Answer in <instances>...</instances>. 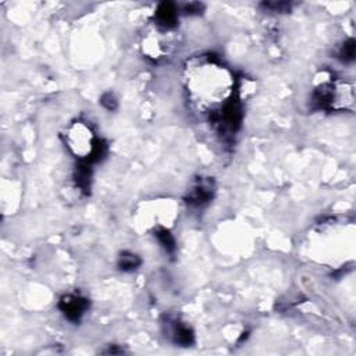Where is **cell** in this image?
Masks as SVG:
<instances>
[{
	"label": "cell",
	"instance_id": "cell-1",
	"mask_svg": "<svg viewBox=\"0 0 356 356\" xmlns=\"http://www.w3.org/2000/svg\"><path fill=\"white\" fill-rule=\"evenodd\" d=\"M88 306V303L85 299H82L81 297H74V295H68L65 297L61 303H60V308L70 320H79L81 316L85 313V309Z\"/></svg>",
	"mask_w": 356,
	"mask_h": 356
},
{
	"label": "cell",
	"instance_id": "cell-2",
	"mask_svg": "<svg viewBox=\"0 0 356 356\" xmlns=\"http://www.w3.org/2000/svg\"><path fill=\"white\" fill-rule=\"evenodd\" d=\"M156 18H157V24H160L164 28H171L175 25V20H177L175 9L170 3H163L157 9Z\"/></svg>",
	"mask_w": 356,
	"mask_h": 356
},
{
	"label": "cell",
	"instance_id": "cell-3",
	"mask_svg": "<svg viewBox=\"0 0 356 356\" xmlns=\"http://www.w3.org/2000/svg\"><path fill=\"white\" fill-rule=\"evenodd\" d=\"M212 196V185H196L195 188L192 190L190 201L191 203H196V205H202V203L208 202Z\"/></svg>",
	"mask_w": 356,
	"mask_h": 356
},
{
	"label": "cell",
	"instance_id": "cell-4",
	"mask_svg": "<svg viewBox=\"0 0 356 356\" xmlns=\"http://www.w3.org/2000/svg\"><path fill=\"white\" fill-rule=\"evenodd\" d=\"M141 264V260L137 255L132 253H123L120 257V267L123 270H134Z\"/></svg>",
	"mask_w": 356,
	"mask_h": 356
},
{
	"label": "cell",
	"instance_id": "cell-5",
	"mask_svg": "<svg viewBox=\"0 0 356 356\" xmlns=\"http://www.w3.org/2000/svg\"><path fill=\"white\" fill-rule=\"evenodd\" d=\"M157 237H159L160 242L163 243V246H164L167 250L174 249V239H172L171 235H170V232H167L166 230H161V231L157 234Z\"/></svg>",
	"mask_w": 356,
	"mask_h": 356
},
{
	"label": "cell",
	"instance_id": "cell-6",
	"mask_svg": "<svg viewBox=\"0 0 356 356\" xmlns=\"http://www.w3.org/2000/svg\"><path fill=\"white\" fill-rule=\"evenodd\" d=\"M341 54L344 56L345 61H349V60H353V54H355V42L350 39L349 42L345 43V46L341 50Z\"/></svg>",
	"mask_w": 356,
	"mask_h": 356
}]
</instances>
